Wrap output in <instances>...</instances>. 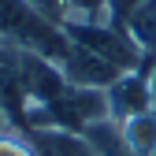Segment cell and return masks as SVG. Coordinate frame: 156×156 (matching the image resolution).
Masks as SVG:
<instances>
[{
	"mask_svg": "<svg viewBox=\"0 0 156 156\" xmlns=\"http://www.w3.org/2000/svg\"><path fill=\"white\" fill-rule=\"evenodd\" d=\"M0 45L37 52L45 60L60 63L71 48V37L63 34L60 23L41 15L30 0H0Z\"/></svg>",
	"mask_w": 156,
	"mask_h": 156,
	"instance_id": "1",
	"label": "cell"
},
{
	"mask_svg": "<svg viewBox=\"0 0 156 156\" xmlns=\"http://www.w3.org/2000/svg\"><path fill=\"white\" fill-rule=\"evenodd\" d=\"M63 34L74 45L89 48L93 56L115 63L119 71H141L149 63V56L138 45V37H134L130 30L112 26V23H63Z\"/></svg>",
	"mask_w": 156,
	"mask_h": 156,
	"instance_id": "2",
	"label": "cell"
},
{
	"mask_svg": "<svg viewBox=\"0 0 156 156\" xmlns=\"http://www.w3.org/2000/svg\"><path fill=\"white\" fill-rule=\"evenodd\" d=\"M104 97H108V115H112L119 126L130 123L134 115L152 112V78H149V67L119 74V78L104 89Z\"/></svg>",
	"mask_w": 156,
	"mask_h": 156,
	"instance_id": "3",
	"label": "cell"
},
{
	"mask_svg": "<svg viewBox=\"0 0 156 156\" xmlns=\"http://www.w3.org/2000/svg\"><path fill=\"white\" fill-rule=\"evenodd\" d=\"M60 71H63V78H67V86H82V89H108L119 74H126V71H119L115 63L93 56L89 48L74 45V41H71L67 56L60 60Z\"/></svg>",
	"mask_w": 156,
	"mask_h": 156,
	"instance_id": "4",
	"label": "cell"
},
{
	"mask_svg": "<svg viewBox=\"0 0 156 156\" xmlns=\"http://www.w3.org/2000/svg\"><path fill=\"white\" fill-rule=\"evenodd\" d=\"M23 134H26L34 156H97L86 134H74L63 126H34Z\"/></svg>",
	"mask_w": 156,
	"mask_h": 156,
	"instance_id": "5",
	"label": "cell"
},
{
	"mask_svg": "<svg viewBox=\"0 0 156 156\" xmlns=\"http://www.w3.org/2000/svg\"><path fill=\"white\" fill-rule=\"evenodd\" d=\"M123 138L134 156H156V112L134 115L130 123H123Z\"/></svg>",
	"mask_w": 156,
	"mask_h": 156,
	"instance_id": "6",
	"label": "cell"
},
{
	"mask_svg": "<svg viewBox=\"0 0 156 156\" xmlns=\"http://www.w3.org/2000/svg\"><path fill=\"white\" fill-rule=\"evenodd\" d=\"M130 34L138 37V45L145 48L149 60H156V0L141 4V11L130 19Z\"/></svg>",
	"mask_w": 156,
	"mask_h": 156,
	"instance_id": "7",
	"label": "cell"
},
{
	"mask_svg": "<svg viewBox=\"0 0 156 156\" xmlns=\"http://www.w3.org/2000/svg\"><path fill=\"white\" fill-rule=\"evenodd\" d=\"M108 4L112 0H71L63 23H108Z\"/></svg>",
	"mask_w": 156,
	"mask_h": 156,
	"instance_id": "8",
	"label": "cell"
},
{
	"mask_svg": "<svg viewBox=\"0 0 156 156\" xmlns=\"http://www.w3.org/2000/svg\"><path fill=\"white\" fill-rule=\"evenodd\" d=\"M145 0H112L108 4V23L112 26H119V30H130V19L141 11Z\"/></svg>",
	"mask_w": 156,
	"mask_h": 156,
	"instance_id": "9",
	"label": "cell"
},
{
	"mask_svg": "<svg viewBox=\"0 0 156 156\" xmlns=\"http://www.w3.org/2000/svg\"><path fill=\"white\" fill-rule=\"evenodd\" d=\"M0 156H34V149H30V141H26V134L15 130V126L0 130Z\"/></svg>",
	"mask_w": 156,
	"mask_h": 156,
	"instance_id": "10",
	"label": "cell"
},
{
	"mask_svg": "<svg viewBox=\"0 0 156 156\" xmlns=\"http://www.w3.org/2000/svg\"><path fill=\"white\" fill-rule=\"evenodd\" d=\"M30 4L41 11V15H48L52 23H60L63 26V19H67V8H71V0H30Z\"/></svg>",
	"mask_w": 156,
	"mask_h": 156,
	"instance_id": "11",
	"label": "cell"
},
{
	"mask_svg": "<svg viewBox=\"0 0 156 156\" xmlns=\"http://www.w3.org/2000/svg\"><path fill=\"white\" fill-rule=\"evenodd\" d=\"M8 126H11V119L4 115V108H0V130H8Z\"/></svg>",
	"mask_w": 156,
	"mask_h": 156,
	"instance_id": "12",
	"label": "cell"
}]
</instances>
